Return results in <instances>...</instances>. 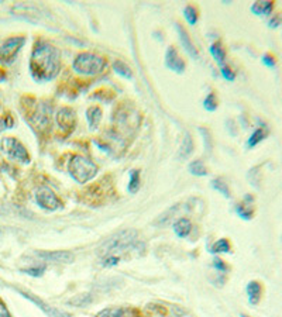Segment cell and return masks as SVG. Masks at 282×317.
<instances>
[{"instance_id": "1", "label": "cell", "mask_w": 282, "mask_h": 317, "mask_svg": "<svg viewBox=\"0 0 282 317\" xmlns=\"http://www.w3.org/2000/svg\"><path fill=\"white\" fill-rule=\"evenodd\" d=\"M61 67L59 50L47 41H38L34 47L30 68L33 76L39 80H50L55 78Z\"/></svg>"}, {"instance_id": "39", "label": "cell", "mask_w": 282, "mask_h": 317, "mask_svg": "<svg viewBox=\"0 0 282 317\" xmlns=\"http://www.w3.org/2000/svg\"><path fill=\"white\" fill-rule=\"evenodd\" d=\"M281 241H282V236H281Z\"/></svg>"}, {"instance_id": "30", "label": "cell", "mask_w": 282, "mask_h": 317, "mask_svg": "<svg viewBox=\"0 0 282 317\" xmlns=\"http://www.w3.org/2000/svg\"><path fill=\"white\" fill-rule=\"evenodd\" d=\"M203 106H205V109H206L208 112H214V110L217 109V99H216V95H214V93L208 95V97H206L205 102H203Z\"/></svg>"}, {"instance_id": "37", "label": "cell", "mask_w": 282, "mask_h": 317, "mask_svg": "<svg viewBox=\"0 0 282 317\" xmlns=\"http://www.w3.org/2000/svg\"><path fill=\"white\" fill-rule=\"evenodd\" d=\"M0 317H11L10 313H9V310L6 309V306L0 302Z\"/></svg>"}, {"instance_id": "20", "label": "cell", "mask_w": 282, "mask_h": 317, "mask_svg": "<svg viewBox=\"0 0 282 317\" xmlns=\"http://www.w3.org/2000/svg\"><path fill=\"white\" fill-rule=\"evenodd\" d=\"M86 119H88V123H89V127L93 130L97 127L99 121L102 119V110L97 106H92V108L88 109L86 112Z\"/></svg>"}, {"instance_id": "29", "label": "cell", "mask_w": 282, "mask_h": 317, "mask_svg": "<svg viewBox=\"0 0 282 317\" xmlns=\"http://www.w3.org/2000/svg\"><path fill=\"white\" fill-rule=\"evenodd\" d=\"M282 26V12L272 13L268 18V27L270 29H278Z\"/></svg>"}, {"instance_id": "12", "label": "cell", "mask_w": 282, "mask_h": 317, "mask_svg": "<svg viewBox=\"0 0 282 317\" xmlns=\"http://www.w3.org/2000/svg\"><path fill=\"white\" fill-rule=\"evenodd\" d=\"M20 293H22L24 298H27L28 300H31L33 303H35V305L38 306L41 310H44L50 317H71L68 313H65V311H61V310H58V309H55V307H52V306H48L45 302L39 300L38 298H35L34 294L26 293V292H20Z\"/></svg>"}, {"instance_id": "18", "label": "cell", "mask_w": 282, "mask_h": 317, "mask_svg": "<svg viewBox=\"0 0 282 317\" xmlns=\"http://www.w3.org/2000/svg\"><path fill=\"white\" fill-rule=\"evenodd\" d=\"M96 317H131V310L124 307H109L102 310Z\"/></svg>"}, {"instance_id": "21", "label": "cell", "mask_w": 282, "mask_h": 317, "mask_svg": "<svg viewBox=\"0 0 282 317\" xmlns=\"http://www.w3.org/2000/svg\"><path fill=\"white\" fill-rule=\"evenodd\" d=\"M210 54H212L214 61L219 64L220 67H221L223 64H226V51L225 48L221 47V44H219V43L212 44V46H210Z\"/></svg>"}, {"instance_id": "2", "label": "cell", "mask_w": 282, "mask_h": 317, "mask_svg": "<svg viewBox=\"0 0 282 317\" xmlns=\"http://www.w3.org/2000/svg\"><path fill=\"white\" fill-rule=\"evenodd\" d=\"M138 247V236L135 230H122V231L113 234L102 244L99 248L100 260L114 257L120 260V255L129 252L131 249Z\"/></svg>"}, {"instance_id": "11", "label": "cell", "mask_w": 282, "mask_h": 317, "mask_svg": "<svg viewBox=\"0 0 282 317\" xmlns=\"http://www.w3.org/2000/svg\"><path fill=\"white\" fill-rule=\"evenodd\" d=\"M165 65H167L171 71L179 72V74L184 72V69H185V62H184V59L179 57V54H178V51L175 50L174 47H169L168 51H167Z\"/></svg>"}, {"instance_id": "3", "label": "cell", "mask_w": 282, "mask_h": 317, "mask_svg": "<svg viewBox=\"0 0 282 317\" xmlns=\"http://www.w3.org/2000/svg\"><path fill=\"white\" fill-rule=\"evenodd\" d=\"M106 67V59L92 52L79 54L73 61V69L82 75H97L103 72Z\"/></svg>"}, {"instance_id": "17", "label": "cell", "mask_w": 282, "mask_h": 317, "mask_svg": "<svg viewBox=\"0 0 282 317\" xmlns=\"http://www.w3.org/2000/svg\"><path fill=\"white\" fill-rule=\"evenodd\" d=\"M174 230H175V233H176V236H178V237L184 238V237H186V236H189V234H191L192 223L188 220V219H185V217H180L179 220L175 223Z\"/></svg>"}, {"instance_id": "7", "label": "cell", "mask_w": 282, "mask_h": 317, "mask_svg": "<svg viewBox=\"0 0 282 317\" xmlns=\"http://www.w3.org/2000/svg\"><path fill=\"white\" fill-rule=\"evenodd\" d=\"M35 199H37V203L45 210H56L62 207L61 200L56 196L55 192L47 186L39 187L35 193Z\"/></svg>"}, {"instance_id": "19", "label": "cell", "mask_w": 282, "mask_h": 317, "mask_svg": "<svg viewBox=\"0 0 282 317\" xmlns=\"http://www.w3.org/2000/svg\"><path fill=\"white\" fill-rule=\"evenodd\" d=\"M192 151H193V140H192L191 134L188 133V134H185L184 141L180 144L179 151H178V158L179 159L188 158V157L192 154Z\"/></svg>"}, {"instance_id": "22", "label": "cell", "mask_w": 282, "mask_h": 317, "mask_svg": "<svg viewBox=\"0 0 282 317\" xmlns=\"http://www.w3.org/2000/svg\"><path fill=\"white\" fill-rule=\"evenodd\" d=\"M189 172L196 176L208 175V170H206V166L203 164L202 159H195V161H192L191 164H189Z\"/></svg>"}, {"instance_id": "26", "label": "cell", "mask_w": 282, "mask_h": 317, "mask_svg": "<svg viewBox=\"0 0 282 317\" xmlns=\"http://www.w3.org/2000/svg\"><path fill=\"white\" fill-rule=\"evenodd\" d=\"M212 252H231V244L227 238H220L212 247Z\"/></svg>"}, {"instance_id": "34", "label": "cell", "mask_w": 282, "mask_h": 317, "mask_svg": "<svg viewBox=\"0 0 282 317\" xmlns=\"http://www.w3.org/2000/svg\"><path fill=\"white\" fill-rule=\"evenodd\" d=\"M14 125V120L11 116H5L0 119V131L6 130V129H11Z\"/></svg>"}, {"instance_id": "9", "label": "cell", "mask_w": 282, "mask_h": 317, "mask_svg": "<svg viewBox=\"0 0 282 317\" xmlns=\"http://www.w3.org/2000/svg\"><path fill=\"white\" fill-rule=\"evenodd\" d=\"M255 198L253 195H246L240 203L236 204L237 215L244 220H251L255 216Z\"/></svg>"}, {"instance_id": "13", "label": "cell", "mask_w": 282, "mask_h": 317, "mask_svg": "<svg viewBox=\"0 0 282 317\" xmlns=\"http://www.w3.org/2000/svg\"><path fill=\"white\" fill-rule=\"evenodd\" d=\"M274 9H275L274 0H259V2H254L251 5V12L255 16H263V17L271 16L274 13Z\"/></svg>"}, {"instance_id": "33", "label": "cell", "mask_w": 282, "mask_h": 317, "mask_svg": "<svg viewBox=\"0 0 282 317\" xmlns=\"http://www.w3.org/2000/svg\"><path fill=\"white\" fill-rule=\"evenodd\" d=\"M220 72H221V75H223V78H225L226 80H230V82H233V80L236 79V74H234V71H233L229 65H226V64H223V65L220 67Z\"/></svg>"}, {"instance_id": "28", "label": "cell", "mask_w": 282, "mask_h": 317, "mask_svg": "<svg viewBox=\"0 0 282 317\" xmlns=\"http://www.w3.org/2000/svg\"><path fill=\"white\" fill-rule=\"evenodd\" d=\"M184 12H185V18L188 20V23L191 24V26H195L197 22V17H199V13H197L196 7L192 6V5H188Z\"/></svg>"}, {"instance_id": "38", "label": "cell", "mask_w": 282, "mask_h": 317, "mask_svg": "<svg viewBox=\"0 0 282 317\" xmlns=\"http://www.w3.org/2000/svg\"><path fill=\"white\" fill-rule=\"evenodd\" d=\"M240 317H250V316H247V314H240Z\"/></svg>"}, {"instance_id": "8", "label": "cell", "mask_w": 282, "mask_h": 317, "mask_svg": "<svg viewBox=\"0 0 282 317\" xmlns=\"http://www.w3.org/2000/svg\"><path fill=\"white\" fill-rule=\"evenodd\" d=\"M35 255L44 262L55 264H71L75 260V255L71 251H37Z\"/></svg>"}, {"instance_id": "36", "label": "cell", "mask_w": 282, "mask_h": 317, "mask_svg": "<svg viewBox=\"0 0 282 317\" xmlns=\"http://www.w3.org/2000/svg\"><path fill=\"white\" fill-rule=\"evenodd\" d=\"M186 311L184 310V309H180L179 306H172V314L176 317H179V316H184L185 314Z\"/></svg>"}, {"instance_id": "23", "label": "cell", "mask_w": 282, "mask_h": 317, "mask_svg": "<svg viewBox=\"0 0 282 317\" xmlns=\"http://www.w3.org/2000/svg\"><path fill=\"white\" fill-rule=\"evenodd\" d=\"M113 69H114V71H116L120 76H123V78H127V79L133 78V72H131V69H130L129 65H127V64H124L123 61H114V64H113Z\"/></svg>"}, {"instance_id": "14", "label": "cell", "mask_w": 282, "mask_h": 317, "mask_svg": "<svg viewBox=\"0 0 282 317\" xmlns=\"http://www.w3.org/2000/svg\"><path fill=\"white\" fill-rule=\"evenodd\" d=\"M56 121L62 129H67L68 131H71L75 125V114H73L72 109L64 108L61 109L58 114H56Z\"/></svg>"}, {"instance_id": "6", "label": "cell", "mask_w": 282, "mask_h": 317, "mask_svg": "<svg viewBox=\"0 0 282 317\" xmlns=\"http://www.w3.org/2000/svg\"><path fill=\"white\" fill-rule=\"evenodd\" d=\"M26 38L24 37H10L0 43V62L11 64L16 59L17 52L22 50Z\"/></svg>"}, {"instance_id": "25", "label": "cell", "mask_w": 282, "mask_h": 317, "mask_svg": "<svg viewBox=\"0 0 282 317\" xmlns=\"http://www.w3.org/2000/svg\"><path fill=\"white\" fill-rule=\"evenodd\" d=\"M212 186L217 191V192H220L221 195H225L226 198H230V189H229V185H227V182H225V179H221V178H216V179H213V182H212Z\"/></svg>"}, {"instance_id": "5", "label": "cell", "mask_w": 282, "mask_h": 317, "mask_svg": "<svg viewBox=\"0 0 282 317\" xmlns=\"http://www.w3.org/2000/svg\"><path fill=\"white\" fill-rule=\"evenodd\" d=\"M2 148H3L6 155L10 159H13V161L23 162V164H28L30 162V155H28L27 150L14 137H6V138H3L2 140Z\"/></svg>"}, {"instance_id": "15", "label": "cell", "mask_w": 282, "mask_h": 317, "mask_svg": "<svg viewBox=\"0 0 282 317\" xmlns=\"http://www.w3.org/2000/svg\"><path fill=\"white\" fill-rule=\"evenodd\" d=\"M176 30H178V33H179L180 43H182L184 48H185L186 51H188V54H189V55H192L193 58H196L197 57V50H196V47H195V44L192 43L189 34L186 33L185 30H184V27H182L179 23H176Z\"/></svg>"}, {"instance_id": "35", "label": "cell", "mask_w": 282, "mask_h": 317, "mask_svg": "<svg viewBox=\"0 0 282 317\" xmlns=\"http://www.w3.org/2000/svg\"><path fill=\"white\" fill-rule=\"evenodd\" d=\"M213 265L214 268L217 269V271L220 272H227L229 271V266L226 265V262L223 260H220V258H214L213 260Z\"/></svg>"}, {"instance_id": "4", "label": "cell", "mask_w": 282, "mask_h": 317, "mask_svg": "<svg viewBox=\"0 0 282 317\" xmlns=\"http://www.w3.org/2000/svg\"><path fill=\"white\" fill-rule=\"evenodd\" d=\"M69 174L76 182L85 183L95 178L97 174V166L90 159L76 155L69 162Z\"/></svg>"}, {"instance_id": "31", "label": "cell", "mask_w": 282, "mask_h": 317, "mask_svg": "<svg viewBox=\"0 0 282 317\" xmlns=\"http://www.w3.org/2000/svg\"><path fill=\"white\" fill-rule=\"evenodd\" d=\"M24 273H28L31 277H41L45 271V265H35V266H30V268H23L22 269Z\"/></svg>"}, {"instance_id": "10", "label": "cell", "mask_w": 282, "mask_h": 317, "mask_svg": "<svg viewBox=\"0 0 282 317\" xmlns=\"http://www.w3.org/2000/svg\"><path fill=\"white\" fill-rule=\"evenodd\" d=\"M246 292H247L248 303L251 306H257L263 299V294H264V286L259 281H250L247 283V288H246Z\"/></svg>"}, {"instance_id": "16", "label": "cell", "mask_w": 282, "mask_h": 317, "mask_svg": "<svg viewBox=\"0 0 282 317\" xmlns=\"http://www.w3.org/2000/svg\"><path fill=\"white\" fill-rule=\"evenodd\" d=\"M268 134H270V131H268V129H267L265 125H259V127H257V129L251 133V136L248 137L247 147L254 148L255 145H258L259 142H263L265 138L268 137Z\"/></svg>"}, {"instance_id": "32", "label": "cell", "mask_w": 282, "mask_h": 317, "mask_svg": "<svg viewBox=\"0 0 282 317\" xmlns=\"http://www.w3.org/2000/svg\"><path fill=\"white\" fill-rule=\"evenodd\" d=\"M261 59H263V64H264L265 67H268V68H275L276 62H278V59H276V57L272 52H265Z\"/></svg>"}, {"instance_id": "24", "label": "cell", "mask_w": 282, "mask_h": 317, "mask_svg": "<svg viewBox=\"0 0 282 317\" xmlns=\"http://www.w3.org/2000/svg\"><path fill=\"white\" fill-rule=\"evenodd\" d=\"M92 300H93L92 294L84 293V294H78V296L72 298V299L69 300L68 303H69V305L78 306V307H84V306H88L89 303H92Z\"/></svg>"}, {"instance_id": "27", "label": "cell", "mask_w": 282, "mask_h": 317, "mask_svg": "<svg viewBox=\"0 0 282 317\" xmlns=\"http://www.w3.org/2000/svg\"><path fill=\"white\" fill-rule=\"evenodd\" d=\"M140 186H141L140 171L134 170L131 172V175H130V185H129L130 193H135L138 189H140Z\"/></svg>"}]
</instances>
